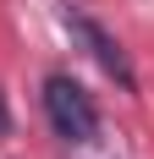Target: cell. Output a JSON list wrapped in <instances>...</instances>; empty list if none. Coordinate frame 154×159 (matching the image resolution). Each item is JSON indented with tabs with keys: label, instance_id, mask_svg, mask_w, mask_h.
Masks as SVG:
<instances>
[{
	"label": "cell",
	"instance_id": "3957f363",
	"mask_svg": "<svg viewBox=\"0 0 154 159\" xmlns=\"http://www.w3.org/2000/svg\"><path fill=\"white\" fill-rule=\"evenodd\" d=\"M11 132V110H6V99H0V137Z\"/></svg>",
	"mask_w": 154,
	"mask_h": 159
},
{
	"label": "cell",
	"instance_id": "7a4b0ae2",
	"mask_svg": "<svg viewBox=\"0 0 154 159\" xmlns=\"http://www.w3.org/2000/svg\"><path fill=\"white\" fill-rule=\"evenodd\" d=\"M66 28H72V39L88 49V55L105 66L110 77L121 82V88H132V82H138V77H132V61H127V49L116 44V33H105V28H99L88 11H66Z\"/></svg>",
	"mask_w": 154,
	"mask_h": 159
},
{
	"label": "cell",
	"instance_id": "6da1fadb",
	"mask_svg": "<svg viewBox=\"0 0 154 159\" xmlns=\"http://www.w3.org/2000/svg\"><path fill=\"white\" fill-rule=\"evenodd\" d=\"M44 121H50V132L61 143H94L99 137V110L83 93V82L66 77V71H50L44 77Z\"/></svg>",
	"mask_w": 154,
	"mask_h": 159
}]
</instances>
